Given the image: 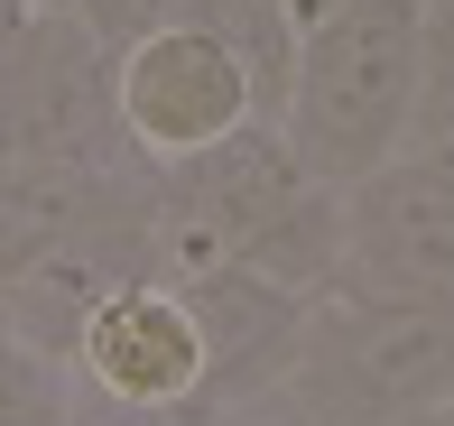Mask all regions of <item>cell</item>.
I'll use <instances>...</instances> for the list:
<instances>
[{"mask_svg": "<svg viewBox=\"0 0 454 426\" xmlns=\"http://www.w3.org/2000/svg\"><path fill=\"white\" fill-rule=\"evenodd\" d=\"M158 269H260L297 297H325L343 278V195L316 186L260 120L185 167H158Z\"/></svg>", "mask_w": 454, "mask_h": 426, "instance_id": "1", "label": "cell"}, {"mask_svg": "<svg viewBox=\"0 0 454 426\" xmlns=\"http://www.w3.org/2000/svg\"><path fill=\"white\" fill-rule=\"evenodd\" d=\"M427 84V0H334L306 28L278 103V139L316 186H362L418 139Z\"/></svg>", "mask_w": 454, "mask_h": 426, "instance_id": "2", "label": "cell"}, {"mask_svg": "<svg viewBox=\"0 0 454 426\" xmlns=\"http://www.w3.org/2000/svg\"><path fill=\"white\" fill-rule=\"evenodd\" d=\"M445 390H454V306L325 288L306 306L297 361H287V380L270 399L306 408L316 426H389Z\"/></svg>", "mask_w": 454, "mask_h": 426, "instance_id": "3", "label": "cell"}, {"mask_svg": "<svg viewBox=\"0 0 454 426\" xmlns=\"http://www.w3.org/2000/svg\"><path fill=\"white\" fill-rule=\"evenodd\" d=\"M0 167L28 176H139L112 103V47L74 0L37 10L0 47Z\"/></svg>", "mask_w": 454, "mask_h": 426, "instance_id": "4", "label": "cell"}, {"mask_svg": "<svg viewBox=\"0 0 454 426\" xmlns=\"http://www.w3.org/2000/svg\"><path fill=\"white\" fill-rule=\"evenodd\" d=\"M112 103H121V139L139 167H185V158L223 149V139L260 130V84L232 47H214L204 28L158 19L149 37L112 56Z\"/></svg>", "mask_w": 454, "mask_h": 426, "instance_id": "5", "label": "cell"}, {"mask_svg": "<svg viewBox=\"0 0 454 426\" xmlns=\"http://www.w3.org/2000/svg\"><path fill=\"white\" fill-rule=\"evenodd\" d=\"M334 288L454 306V139H418L380 176L343 186V278Z\"/></svg>", "mask_w": 454, "mask_h": 426, "instance_id": "6", "label": "cell"}, {"mask_svg": "<svg viewBox=\"0 0 454 426\" xmlns=\"http://www.w3.org/2000/svg\"><path fill=\"white\" fill-rule=\"evenodd\" d=\"M139 176H28V167H0V297H10L66 232H84L93 213H112L121 195H139Z\"/></svg>", "mask_w": 454, "mask_h": 426, "instance_id": "7", "label": "cell"}, {"mask_svg": "<svg viewBox=\"0 0 454 426\" xmlns=\"http://www.w3.org/2000/svg\"><path fill=\"white\" fill-rule=\"evenodd\" d=\"M0 426H84L74 371L19 334H0Z\"/></svg>", "mask_w": 454, "mask_h": 426, "instance_id": "8", "label": "cell"}, {"mask_svg": "<svg viewBox=\"0 0 454 426\" xmlns=\"http://www.w3.org/2000/svg\"><path fill=\"white\" fill-rule=\"evenodd\" d=\"M418 139H454V0H427V84H418ZM408 139V149H418Z\"/></svg>", "mask_w": 454, "mask_h": 426, "instance_id": "9", "label": "cell"}, {"mask_svg": "<svg viewBox=\"0 0 454 426\" xmlns=\"http://www.w3.org/2000/svg\"><path fill=\"white\" fill-rule=\"evenodd\" d=\"M214 426H316V417L287 408V399H251V408H232V417H214Z\"/></svg>", "mask_w": 454, "mask_h": 426, "instance_id": "10", "label": "cell"}, {"mask_svg": "<svg viewBox=\"0 0 454 426\" xmlns=\"http://www.w3.org/2000/svg\"><path fill=\"white\" fill-rule=\"evenodd\" d=\"M389 426H454V399H427V408H408V417H389Z\"/></svg>", "mask_w": 454, "mask_h": 426, "instance_id": "11", "label": "cell"}, {"mask_svg": "<svg viewBox=\"0 0 454 426\" xmlns=\"http://www.w3.org/2000/svg\"><path fill=\"white\" fill-rule=\"evenodd\" d=\"M287 10H297V28H316V19L334 10V0H287Z\"/></svg>", "mask_w": 454, "mask_h": 426, "instance_id": "12", "label": "cell"}, {"mask_svg": "<svg viewBox=\"0 0 454 426\" xmlns=\"http://www.w3.org/2000/svg\"><path fill=\"white\" fill-rule=\"evenodd\" d=\"M0 334H10V306H0Z\"/></svg>", "mask_w": 454, "mask_h": 426, "instance_id": "13", "label": "cell"}, {"mask_svg": "<svg viewBox=\"0 0 454 426\" xmlns=\"http://www.w3.org/2000/svg\"><path fill=\"white\" fill-rule=\"evenodd\" d=\"M445 399H454V390H445Z\"/></svg>", "mask_w": 454, "mask_h": 426, "instance_id": "14", "label": "cell"}]
</instances>
